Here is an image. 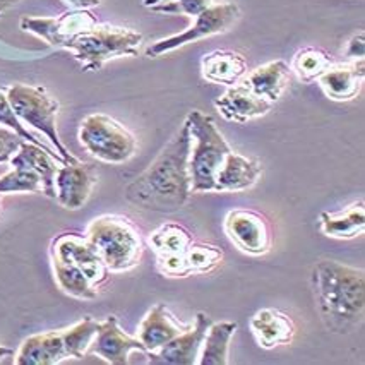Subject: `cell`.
<instances>
[{
  "mask_svg": "<svg viewBox=\"0 0 365 365\" xmlns=\"http://www.w3.org/2000/svg\"><path fill=\"white\" fill-rule=\"evenodd\" d=\"M192 139L184 120L151 165L127 184V202L146 211L175 213L187 205L190 194L189 158Z\"/></svg>",
  "mask_w": 365,
  "mask_h": 365,
  "instance_id": "1",
  "label": "cell"
},
{
  "mask_svg": "<svg viewBox=\"0 0 365 365\" xmlns=\"http://www.w3.org/2000/svg\"><path fill=\"white\" fill-rule=\"evenodd\" d=\"M312 292L326 329L348 334L359 328L365 311L364 269L331 259L316 262Z\"/></svg>",
  "mask_w": 365,
  "mask_h": 365,
  "instance_id": "2",
  "label": "cell"
},
{
  "mask_svg": "<svg viewBox=\"0 0 365 365\" xmlns=\"http://www.w3.org/2000/svg\"><path fill=\"white\" fill-rule=\"evenodd\" d=\"M190 139V190L196 194L216 192V175L232 148L225 141L215 118L201 110H190L187 118Z\"/></svg>",
  "mask_w": 365,
  "mask_h": 365,
  "instance_id": "3",
  "label": "cell"
},
{
  "mask_svg": "<svg viewBox=\"0 0 365 365\" xmlns=\"http://www.w3.org/2000/svg\"><path fill=\"white\" fill-rule=\"evenodd\" d=\"M84 237L98 252L110 273H124L141 262V232L125 216H98L88 225Z\"/></svg>",
  "mask_w": 365,
  "mask_h": 365,
  "instance_id": "4",
  "label": "cell"
},
{
  "mask_svg": "<svg viewBox=\"0 0 365 365\" xmlns=\"http://www.w3.org/2000/svg\"><path fill=\"white\" fill-rule=\"evenodd\" d=\"M144 38L129 28L95 24L76 35L66 46L83 71H100L108 61L122 57H138Z\"/></svg>",
  "mask_w": 365,
  "mask_h": 365,
  "instance_id": "5",
  "label": "cell"
},
{
  "mask_svg": "<svg viewBox=\"0 0 365 365\" xmlns=\"http://www.w3.org/2000/svg\"><path fill=\"white\" fill-rule=\"evenodd\" d=\"M63 160L57 151L43 150L36 144L24 141L11 158V170L0 177L2 194H45L55 199V175Z\"/></svg>",
  "mask_w": 365,
  "mask_h": 365,
  "instance_id": "6",
  "label": "cell"
},
{
  "mask_svg": "<svg viewBox=\"0 0 365 365\" xmlns=\"http://www.w3.org/2000/svg\"><path fill=\"white\" fill-rule=\"evenodd\" d=\"M6 95L19 120L40 130L52 143L63 163L79 161L61 141V135L57 130V115L58 110H61V103L43 86L18 83L7 88Z\"/></svg>",
  "mask_w": 365,
  "mask_h": 365,
  "instance_id": "7",
  "label": "cell"
},
{
  "mask_svg": "<svg viewBox=\"0 0 365 365\" xmlns=\"http://www.w3.org/2000/svg\"><path fill=\"white\" fill-rule=\"evenodd\" d=\"M79 143L88 155L103 163L122 165L138 151V141L120 122L105 113H91L81 120Z\"/></svg>",
  "mask_w": 365,
  "mask_h": 365,
  "instance_id": "8",
  "label": "cell"
},
{
  "mask_svg": "<svg viewBox=\"0 0 365 365\" xmlns=\"http://www.w3.org/2000/svg\"><path fill=\"white\" fill-rule=\"evenodd\" d=\"M240 18V9L237 4L233 2H222V4H211L206 11H202L197 18H194V24L185 31L177 33V35L163 38V40L155 41L146 53L150 57H161V55L173 52V50L182 48V46L189 43H196L205 38L222 35L228 31L233 24Z\"/></svg>",
  "mask_w": 365,
  "mask_h": 365,
  "instance_id": "9",
  "label": "cell"
},
{
  "mask_svg": "<svg viewBox=\"0 0 365 365\" xmlns=\"http://www.w3.org/2000/svg\"><path fill=\"white\" fill-rule=\"evenodd\" d=\"M228 240L249 256H264L273 247V228L264 215L254 210H232L225 218Z\"/></svg>",
  "mask_w": 365,
  "mask_h": 365,
  "instance_id": "10",
  "label": "cell"
},
{
  "mask_svg": "<svg viewBox=\"0 0 365 365\" xmlns=\"http://www.w3.org/2000/svg\"><path fill=\"white\" fill-rule=\"evenodd\" d=\"M194 239L185 227L165 223L150 235V245L156 254V267L167 278L189 277L187 250Z\"/></svg>",
  "mask_w": 365,
  "mask_h": 365,
  "instance_id": "11",
  "label": "cell"
},
{
  "mask_svg": "<svg viewBox=\"0 0 365 365\" xmlns=\"http://www.w3.org/2000/svg\"><path fill=\"white\" fill-rule=\"evenodd\" d=\"M98 24L89 9H71L57 18H21L19 28L46 41L53 48H63L76 35Z\"/></svg>",
  "mask_w": 365,
  "mask_h": 365,
  "instance_id": "12",
  "label": "cell"
},
{
  "mask_svg": "<svg viewBox=\"0 0 365 365\" xmlns=\"http://www.w3.org/2000/svg\"><path fill=\"white\" fill-rule=\"evenodd\" d=\"M213 324L205 312L196 314V322L187 331L156 351H148V364L153 365H194L197 364L206 333Z\"/></svg>",
  "mask_w": 365,
  "mask_h": 365,
  "instance_id": "13",
  "label": "cell"
},
{
  "mask_svg": "<svg viewBox=\"0 0 365 365\" xmlns=\"http://www.w3.org/2000/svg\"><path fill=\"white\" fill-rule=\"evenodd\" d=\"M50 254L69 261L79 267L93 287L100 288L110 278L108 267L101 261L95 247L86 240V237L76 233H62L55 237L50 244Z\"/></svg>",
  "mask_w": 365,
  "mask_h": 365,
  "instance_id": "14",
  "label": "cell"
},
{
  "mask_svg": "<svg viewBox=\"0 0 365 365\" xmlns=\"http://www.w3.org/2000/svg\"><path fill=\"white\" fill-rule=\"evenodd\" d=\"M96 168L89 163H62L55 175V199L66 210H81L96 185Z\"/></svg>",
  "mask_w": 365,
  "mask_h": 365,
  "instance_id": "15",
  "label": "cell"
},
{
  "mask_svg": "<svg viewBox=\"0 0 365 365\" xmlns=\"http://www.w3.org/2000/svg\"><path fill=\"white\" fill-rule=\"evenodd\" d=\"M130 351L146 354V348L139 341V338L129 336L120 329L115 316H108L105 321H100L98 333L89 348V354L100 356L110 365H127Z\"/></svg>",
  "mask_w": 365,
  "mask_h": 365,
  "instance_id": "16",
  "label": "cell"
},
{
  "mask_svg": "<svg viewBox=\"0 0 365 365\" xmlns=\"http://www.w3.org/2000/svg\"><path fill=\"white\" fill-rule=\"evenodd\" d=\"M215 108L225 120L233 122V124H247L254 118L264 117L273 108V105L237 83L228 86L227 91L215 100Z\"/></svg>",
  "mask_w": 365,
  "mask_h": 365,
  "instance_id": "17",
  "label": "cell"
},
{
  "mask_svg": "<svg viewBox=\"0 0 365 365\" xmlns=\"http://www.w3.org/2000/svg\"><path fill=\"white\" fill-rule=\"evenodd\" d=\"M365 69L364 61L333 63L324 74L317 79L326 98L333 101H351L360 95L364 86Z\"/></svg>",
  "mask_w": 365,
  "mask_h": 365,
  "instance_id": "18",
  "label": "cell"
},
{
  "mask_svg": "<svg viewBox=\"0 0 365 365\" xmlns=\"http://www.w3.org/2000/svg\"><path fill=\"white\" fill-rule=\"evenodd\" d=\"M290 66L285 61H273L247 72L240 79V84L259 98L274 105L282 98L288 84H290Z\"/></svg>",
  "mask_w": 365,
  "mask_h": 365,
  "instance_id": "19",
  "label": "cell"
},
{
  "mask_svg": "<svg viewBox=\"0 0 365 365\" xmlns=\"http://www.w3.org/2000/svg\"><path fill=\"white\" fill-rule=\"evenodd\" d=\"M250 331L257 345L264 350H271L294 341L297 326L290 316L278 309H261L250 319Z\"/></svg>",
  "mask_w": 365,
  "mask_h": 365,
  "instance_id": "20",
  "label": "cell"
},
{
  "mask_svg": "<svg viewBox=\"0 0 365 365\" xmlns=\"http://www.w3.org/2000/svg\"><path fill=\"white\" fill-rule=\"evenodd\" d=\"M190 326L178 322L173 314L168 311L165 304H156L150 312L146 314L141 326H139L138 338L148 351H156L161 346L172 341L178 334L187 331Z\"/></svg>",
  "mask_w": 365,
  "mask_h": 365,
  "instance_id": "21",
  "label": "cell"
},
{
  "mask_svg": "<svg viewBox=\"0 0 365 365\" xmlns=\"http://www.w3.org/2000/svg\"><path fill=\"white\" fill-rule=\"evenodd\" d=\"M69 359L63 345L62 331L33 334L21 343L16 365H57Z\"/></svg>",
  "mask_w": 365,
  "mask_h": 365,
  "instance_id": "22",
  "label": "cell"
},
{
  "mask_svg": "<svg viewBox=\"0 0 365 365\" xmlns=\"http://www.w3.org/2000/svg\"><path fill=\"white\" fill-rule=\"evenodd\" d=\"M262 175V165L257 160L247 158L230 151L216 175V192H242L257 184Z\"/></svg>",
  "mask_w": 365,
  "mask_h": 365,
  "instance_id": "23",
  "label": "cell"
},
{
  "mask_svg": "<svg viewBox=\"0 0 365 365\" xmlns=\"http://www.w3.org/2000/svg\"><path fill=\"white\" fill-rule=\"evenodd\" d=\"M247 74V61L235 50H215L201 58V76L211 84L233 86Z\"/></svg>",
  "mask_w": 365,
  "mask_h": 365,
  "instance_id": "24",
  "label": "cell"
},
{
  "mask_svg": "<svg viewBox=\"0 0 365 365\" xmlns=\"http://www.w3.org/2000/svg\"><path fill=\"white\" fill-rule=\"evenodd\" d=\"M321 232L329 239L351 240L360 237L365 230V206L364 201H356L346 210L338 213L322 211L319 215Z\"/></svg>",
  "mask_w": 365,
  "mask_h": 365,
  "instance_id": "25",
  "label": "cell"
},
{
  "mask_svg": "<svg viewBox=\"0 0 365 365\" xmlns=\"http://www.w3.org/2000/svg\"><path fill=\"white\" fill-rule=\"evenodd\" d=\"M50 259H52L53 278L63 294L74 297L78 300L96 299L98 288L91 285V282H89L86 274L79 267H76L72 262L66 261V259L53 256V254H50Z\"/></svg>",
  "mask_w": 365,
  "mask_h": 365,
  "instance_id": "26",
  "label": "cell"
},
{
  "mask_svg": "<svg viewBox=\"0 0 365 365\" xmlns=\"http://www.w3.org/2000/svg\"><path fill=\"white\" fill-rule=\"evenodd\" d=\"M237 331V322L222 321L213 322L207 329L205 343H202L201 354H199V365H228V351L230 341Z\"/></svg>",
  "mask_w": 365,
  "mask_h": 365,
  "instance_id": "27",
  "label": "cell"
},
{
  "mask_svg": "<svg viewBox=\"0 0 365 365\" xmlns=\"http://www.w3.org/2000/svg\"><path fill=\"white\" fill-rule=\"evenodd\" d=\"M333 63V58L326 50L317 48V46H307V48L299 50L294 55L290 71L294 72L300 83L311 84L316 83Z\"/></svg>",
  "mask_w": 365,
  "mask_h": 365,
  "instance_id": "28",
  "label": "cell"
},
{
  "mask_svg": "<svg viewBox=\"0 0 365 365\" xmlns=\"http://www.w3.org/2000/svg\"><path fill=\"white\" fill-rule=\"evenodd\" d=\"M100 321L95 317H84L71 328L62 329L63 345H66V351L69 359H84L89 354L93 341H95L96 333H98Z\"/></svg>",
  "mask_w": 365,
  "mask_h": 365,
  "instance_id": "29",
  "label": "cell"
},
{
  "mask_svg": "<svg viewBox=\"0 0 365 365\" xmlns=\"http://www.w3.org/2000/svg\"><path fill=\"white\" fill-rule=\"evenodd\" d=\"M223 261V250L216 245L194 240L187 250V267L190 274H206L216 269Z\"/></svg>",
  "mask_w": 365,
  "mask_h": 365,
  "instance_id": "30",
  "label": "cell"
},
{
  "mask_svg": "<svg viewBox=\"0 0 365 365\" xmlns=\"http://www.w3.org/2000/svg\"><path fill=\"white\" fill-rule=\"evenodd\" d=\"M211 4L213 0H143V6L150 11L187 18H197Z\"/></svg>",
  "mask_w": 365,
  "mask_h": 365,
  "instance_id": "31",
  "label": "cell"
},
{
  "mask_svg": "<svg viewBox=\"0 0 365 365\" xmlns=\"http://www.w3.org/2000/svg\"><path fill=\"white\" fill-rule=\"evenodd\" d=\"M0 125L9 127L11 130H14L16 134L21 135L24 141L36 144V146L43 148V150H50V148L45 146L40 139H36L31 133H28L26 127H24L23 122L19 120V117L14 113V108H12L9 98H7V95L2 91V89H0Z\"/></svg>",
  "mask_w": 365,
  "mask_h": 365,
  "instance_id": "32",
  "label": "cell"
},
{
  "mask_svg": "<svg viewBox=\"0 0 365 365\" xmlns=\"http://www.w3.org/2000/svg\"><path fill=\"white\" fill-rule=\"evenodd\" d=\"M23 143L24 139L16 134L14 130H11L6 125H0V163L11 161V158L16 155V151L19 150V146Z\"/></svg>",
  "mask_w": 365,
  "mask_h": 365,
  "instance_id": "33",
  "label": "cell"
},
{
  "mask_svg": "<svg viewBox=\"0 0 365 365\" xmlns=\"http://www.w3.org/2000/svg\"><path fill=\"white\" fill-rule=\"evenodd\" d=\"M365 57V35L364 31L355 33L348 41L345 48V62H356L364 61Z\"/></svg>",
  "mask_w": 365,
  "mask_h": 365,
  "instance_id": "34",
  "label": "cell"
},
{
  "mask_svg": "<svg viewBox=\"0 0 365 365\" xmlns=\"http://www.w3.org/2000/svg\"><path fill=\"white\" fill-rule=\"evenodd\" d=\"M71 9H93L100 6L101 0H63Z\"/></svg>",
  "mask_w": 365,
  "mask_h": 365,
  "instance_id": "35",
  "label": "cell"
},
{
  "mask_svg": "<svg viewBox=\"0 0 365 365\" xmlns=\"http://www.w3.org/2000/svg\"><path fill=\"white\" fill-rule=\"evenodd\" d=\"M18 4L19 0H0V18H2L7 11H11L12 7L18 6Z\"/></svg>",
  "mask_w": 365,
  "mask_h": 365,
  "instance_id": "36",
  "label": "cell"
},
{
  "mask_svg": "<svg viewBox=\"0 0 365 365\" xmlns=\"http://www.w3.org/2000/svg\"><path fill=\"white\" fill-rule=\"evenodd\" d=\"M12 354H14V351H12L11 348L0 345V360H4V359H6V356H11Z\"/></svg>",
  "mask_w": 365,
  "mask_h": 365,
  "instance_id": "37",
  "label": "cell"
},
{
  "mask_svg": "<svg viewBox=\"0 0 365 365\" xmlns=\"http://www.w3.org/2000/svg\"><path fill=\"white\" fill-rule=\"evenodd\" d=\"M0 210H2V202H0Z\"/></svg>",
  "mask_w": 365,
  "mask_h": 365,
  "instance_id": "38",
  "label": "cell"
}]
</instances>
